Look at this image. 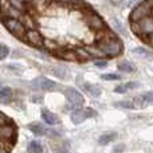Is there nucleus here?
<instances>
[{
	"mask_svg": "<svg viewBox=\"0 0 153 153\" xmlns=\"http://www.w3.org/2000/svg\"><path fill=\"white\" fill-rule=\"evenodd\" d=\"M130 27H132L133 32L141 38L153 34V13L137 22H130Z\"/></svg>",
	"mask_w": 153,
	"mask_h": 153,
	"instance_id": "1",
	"label": "nucleus"
},
{
	"mask_svg": "<svg viewBox=\"0 0 153 153\" xmlns=\"http://www.w3.org/2000/svg\"><path fill=\"white\" fill-rule=\"evenodd\" d=\"M83 20L86 23V26L89 27L90 30H93L94 32H98V31H102V30L108 28L106 23L103 22V19L101 18L98 13L93 12L89 7L86 10H83Z\"/></svg>",
	"mask_w": 153,
	"mask_h": 153,
	"instance_id": "2",
	"label": "nucleus"
},
{
	"mask_svg": "<svg viewBox=\"0 0 153 153\" xmlns=\"http://www.w3.org/2000/svg\"><path fill=\"white\" fill-rule=\"evenodd\" d=\"M3 24L5 26V28L11 32L12 35H15L18 39L23 40L26 42V32H27V28L20 23L19 19H11V18H5V19H1Z\"/></svg>",
	"mask_w": 153,
	"mask_h": 153,
	"instance_id": "3",
	"label": "nucleus"
},
{
	"mask_svg": "<svg viewBox=\"0 0 153 153\" xmlns=\"http://www.w3.org/2000/svg\"><path fill=\"white\" fill-rule=\"evenodd\" d=\"M65 95L67 98V105L66 109H70V110H75V109L81 108L85 103V98L81 93L78 91L74 87H67L65 90Z\"/></svg>",
	"mask_w": 153,
	"mask_h": 153,
	"instance_id": "4",
	"label": "nucleus"
},
{
	"mask_svg": "<svg viewBox=\"0 0 153 153\" xmlns=\"http://www.w3.org/2000/svg\"><path fill=\"white\" fill-rule=\"evenodd\" d=\"M152 13H153V10H152L151 4H149L146 0H143L140 4L134 5V8H133L132 12H130L129 20L130 22H137V20H140V19L145 18V16L152 15Z\"/></svg>",
	"mask_w": 153,
	"mask_h": 153,
	"instance_id": "5",
	"label": "nucleus"
},
{
	"mask_svg": "<svg viewBox=\"0 0 153 153\" xmlns=\"http://www.w3.org/2000/svg\"><path fill=\"white\" fill-rule=\"evenodd\" d=\"M95 110H93V109L90 108H78L75 109V110L71 111V116H70V118H71V122L75 125H79L82 124L83 121H86L87 118H90V117H94L95 116Z\"/></svg>",
	"mask_w": 153,
	"mask_h": 153,
	"instance_id": "6",
	"label": "nucleus"
},
{
	"mask_svg": "<svg viewBox=\"0 0 153 153\" xmlns=\"http://www.w3.org/2000/svg\"><path fill=\"white\" fill-rule=\"evenodd\" d=\"M24 12H22V11L16 10L15 7H12L8 0H0V15H1V19H5V18L20 19V16Z\"/></svg>",
	"mask_w": 153,
	"mask_h": 153,
	"instance_id": "7",
	"label": "nucleus"
},
{
	"mask_svg": "<svg viewBox=\"0 0 153 153\" xmlns=\"http://www.w3.org/2000/svg\"><path fill=\"white\" fill-rule=\"evenodd\" d=\"M43 42H45V36L40 34V31L38 28L27 30V32H26V43L34 46V47L42 48L43 47Z\"/></svg>",
	"mask_w": 153,
	"mask_h": 153,
	"instance_id": "8",
	"label": "nucleus"
},
{
	"mask_svg": "<svg viewBox=\"0 0 153 153\" xmlns=\"http://www.w3.org/2000/svg\"><path fill=\"white\" fill-rule=\"evenodd\" d=\"M31 85L35 90H43V91H54L58 87V85L55 82L51 81V79L45 78V76H39V78L34 79Z\"/></svg>",
	"mask_w": 153,
	"mask_h": 153,
	"instance_id": "9",
	"label": "nucleus"
},
{
	"mask_svg": "<svg viewBox=\"0 0 153 153\" xmlns=\"http://www.w3.org/2000/svg\"><path fill=\"white\" fill-rule=\"evenodd\" d=\"M78 85H81V87L87 93L90 94L91 97L97 98L101 95V87L97 86V85H91V83H87V82H81V78L78 76Z\"/></svg>",
	"mask_w": 153,
	"mask_h": 153,
	"instance_id": "10",
	"label": "nucleus"
},
{
	"mask_svg": "<svg viewBox=\"0 0 153 153\" xmlns=\"http://www.w3.org/2000/svg\"><path fill=\"white\" fill-rule=\"evenodd\" d=\"M28 129H30V132L34 136H36V137L47 136V132H48V128L45 126L43 124H40V122H31V124L28 125Z\"/></svg>",
	"mask_w": 153,
	"mask_h": 153,
	"instance_id": "11",
	"label": "nucleus"
},
{
	"mask_svg": "<svg viewBox=\"0 0 153 153\" xmlns=\"http://www.w3.org/2000/svg\"><path fill=\"white\" fill-rule=\"evenodd\" d=\"M56 55H58L59 58L65 59V61H70V62H76V61H78L74 48H69V47L61 48V50L56 53Z\"/></svg>",
	"mask_w": 153,
	"mask_h": 153,
	"instance_id": "12",
	"label": "nucleus"
},
{
	"mask_svg": "<svg viewBox=\"0 0 153 153\" xmlns=\"http://www.w3.org/2000/svg\"><path fill=\"white\" fill-rule=\"evenodd\" d=\"M85 48H86V51L89 53V55L91 56V58H94V59H105L106 58L105 54L102 53V50H101L97 45H86Z\"/></svg>",
	"mask_w": 153,
	"mask_h": 153,
	"instance_id": "13",
	"label": "nucleus"
},
{
	"mask_svg": "<svg viewBox=\"0 0 153 153\" xmlns=\"http://www.w3.org/2000/svg\"><path fill=\"white\" fill-rule=\"evenodd\" d=\"M42 120L47 125H50V126H54V125H56L59 122L58 117H56L53 111L48 110V109H42Z\"/></svg>",
	"mask_w": 153,
	"mask_h": 153,
	"instance_id": "14",
	"label": "nucleus"
},
{
	"mask_svg": "<svg viewBox=\"0 0 153 153\" xmlns=\"http://www.w3.org/2000/svg\"><path fill=\"white\" fill-rule=\"evenodd\" d=\"M20 23L23 24L24 27H26L27 30H34L36 28V22H35V16L30 15V13H23V15L20 16Z\"/></svg>",
	"mask_w": 153,
	"mask_h": 153,
	"instance_id": "15",
	"label": "nucleus"
},
{
	"mask_svg": "<svg viewBox=\"0 0 153 153\" xmlns=\"http://www.w3.org/2000/svg\"><path fill=\"white\" fill-rule=\"evenodd\" d=\"M140 87V83L138 82H128V83H122V85H118V86L114 87V91L118 93V94H125L126 91L129 90H134Z\"/></svg>",
	"mask_w": 153,
	"mask_h": 153,
	"instance_id": "16",
	"label": "nucleus"
},
{
	"mask_svg": "<svg viewBox=\"0 0 153 153\" xmlns=\"http://www.w3.org/2000/svg\"><path fill=\"white\" fill-rule=\"evenodd\" d=\"M13 100V91L10 87H3L0 89V103H11V101Z\"/></svg>",
	"mask_w": 153,
	"mask_h": 153,
	"instance_id": "17",
	"label": "nucleus"
},
{
	"mask_svg": "<svg viewBox=\"0 0 153 153\" xmlns=\"http://www.w3.org/2000/svg\"><path fill=\"white\" fill-rule=\"evenodd\" d=\"M117 67H118L120 71L126 73V74H132V73L136 71V66L132 63V62L126 61V59H124V61H120L118 65H117Z\"/></svg>",
	"mask_w": 153,
	"mask_h": 153,
	"instance_id": "18",
	"label": "nucleus"
},
{
	"mask_svg": "<svg viewBox=\"0 0 153 153\" xmlns=\"http://www.w3.org/2000/svg\"><path fill=\"white\" fill-rule=\"evenodd\" d=\"M43 47H45L47 51H50V53L55 54V55H56V53H58V51L62 48L61 46H59L58 42H55L54 39H47V38H45V42H43Z\"/></svg>",
	"mask_w": 153,
	"mask_h": 153,
	"instance_id": "19",
	"label": "nucleus"
},
{
	"mask_svg": "<svg viewBox=\"0 0 153 153\" xmlns=\"http://www.w3.org/2000/svg\"><path fill=\"white\" fill-rule=\"evenodd\" d=\"M117 137V133L116 132H105L103 134L100 136V138H98V143L101 144V145H108L109 143H111V141H114Z\"/></svg>",
	"mask_w": 153,
	"mask_h": 153,
	"instance_id": "20",
	"label": "nucleus"
},
{
	"mask_svg": "<svg viewBox=\"0 0 153 153\" xmlns=\"http://www.w3.org/2000/svg\"><path fill=\"white\" fill-rule=\"evenodd\" d=\"M27 153H43V145L40 141L32 140L28 143L27 146Z\"/></svg>",
	"mask_w": 153,
	"mask_h": 153,
	"instance_id": "21",
	"label": "nucleus"
},
{
	"mask_svg": "<svg viewBox=\"0 0 153 153\" xmlns=\"http://www.w3.org/2000/svg\"><path fill=\"white\" fill-rule=\"evenodd\" d=\"M74 51H75V54H76V58H78V61L86 62V61H89V59H91V56L89 55V53L86 51V48H85V47H74Z\"/></svg>",
	"mask_w": 153,
	"mask_h": 153,
	"instance_id": "22",
	"label": "nucleus"
},
{
	"mask_svg": "<svg viewBox=\"0 0 153 153\" xmlns=\"http://www.w3.org/2000/svg\"><path fill=\"white\" fill-rule=\"evenodd\" d=\"M114 106H116V108H120V109H129V110H132V109H136L133 100L118 101V102H114Z\"/></svg>",
	"mask_w": 153,
	"mask_h": 153,
	"instance_id": "23",
	"label": "nucleus"
},
{
	"mask_svg": "<svg viewBox=\"0 0 153 153\" xmlns=\"http://www.w3.org/2000/svg\"><path fill=\"white\" fill-rule=\"evenodd\" d=\"M111 27H113V30L116 31V34H117V32L122 34V32L125 31L124 26H122V23L118 20V19H113V20H111Z\"/></svg>",
	"mask_w": 153,
	"mask_h": 153,
	"instance_id": "24",
	"label": "nucleus"
},
{
	"mask_svg": "<svg viewBox=\"0 0 153 153\" xmlns=\"http://www.w3.org/2000/svg\"><path fill=\"white\" fill-rule=\"evenodd\" d=\"M133 54H137V55H143V56H152V53L149 50H146V48L144 47H136L132 50Z\"/></svg>",
	"mask_w": 153,
	"mask_h": 153,
	"instance_id": "25",
	"label": "nucleus"
},
{
	"mask_svg": "<svg viewBox=\"0 0 153 153\" xmlns=\"http://www.w3.org/2000/svg\"><path fill=\"white\" fill-rule=\"evenodd\" d=\"M8 1H10V4L12 5V7H15L16 10L24 12V1L23 0H8Z\"/></svg>",
	"mask_w": 153,
	"mask_h": 153,
	"instance_id": "26",
	"label": "nucleus"
},
{
	"mask_svg": "<svg viewBox=\"0 0 153 153\" xmlns=\"http://www.w3.org/2000/svg\"><path fill=\"white\" fill-rule=\"evenodd\" d=\"M101 78L105 79V81H120V79H121V75L116 74V73H110V74H102Z\"/></svg>",
	"mask_w": 153,
	"mask_h": 153,
	"instance_id": "27",
	"label": "nucleus"
},
{
	"mask_svg": "<svg viewBox=\"0 0 153 153\" xmlns=\"http://www.w3.org/2000/svg\"><path fill=\"white\" fill-rule=\"evenodd\" d=\"M54 74H55L58 78H66L67 76V70L65 69V67H55L54 69Z\"/></svg>",
	"mask_w": 153,
	"mask_h": 153,
	"instance_id": "28",
	"label": "nucleus"
},
{
	"mask_svg": "<svg viewBox=\"0 0 153 153\" xmlns=\"http://www.w3.org/2000/svg\"><path fill=\"white\" fill-rule=\"evenodd\" d=\"M8 54H10V48H8L5 45H0V61L4 59Z\"/></svg>",
	"mask_w": 153,
	"mask_h": 153,
	"instance_id": "29",
	"label": "nucleus"
},
{
	"mask_svg": "<svg viewBox=\"0 0 153 153\" xmlns=\"http://www.w3.org/2000/svg\"><path fill=\"white\" fill-rule=\"evenodd\" d=\"M11 122H12V120H11L8 116H5L4 113H1V111H0V126L7 125V124H11Z\"/></svg>",
	"mask_w": 153,
	"mask_h": 153,
	"instance_id": "30",
	"label": "nucleus"
},
{
	"mask_svg": "<svg viewBox=\"0 0 153 153\" xmlns=\"http://www.w3.org/2000/svg\"><path fill=\"white\" fill-rule=\"evenodd\" d=\"M94 65L97 67H101V69H105L106 66H108V61L106 59H95Z\"/></svg>",
	"mask_w": 153,
	"mask_h": 153,
	"instance_id": "31",
	"label": "nucleus"
},
{
	"mask_svg": "<svg viewBox=\"0 0 153 153\" xmlns=\"http://www.w3.org/2000/svg\"><path fill=\"white\" fill-rule=\"evenodd\" d=\"M122 151H124V145H122V144L117 146V149H114V152H117V153H118V152H122Z\"/></svg>",
	"mask_w": 153,
	"mask_h": 153,
	"instance_id": "32",
	"label": "nucleus"
},
{
	"mask_svg": "<svg viewBox=\"0 0 153 153\" xmlns=\"http://www.w3.org/2000/svg\"><path fill=\"white\" fill-rule=\"evenodd\" d=\"M32 102H42V97H32Z\"/></svg>",
	"mask_w": 153,
	"mask_h": 153,
	"instance_id": "33",
	"label": "nucleus"
},
{
	"mask_svg": "<svg viewBox=\"0 0 153 153\" xmlns=\"http://www.w3.org/2000/svg\"><path fill=\"white\" fill-rule=\"evenodd\" d=\"M0 153H10V152H8L7 149L4 148V146H1V145H0Z\"/></svg>",
	"mask_w": 153,
	"mask_h": 153,
	"instance_id": "34",
	"label": "nucleus"
},
{
	"mask_svg": "<svg viewBox=\"0 0 153 153\" xmlns=\"http://www.w3.org/2000/svg\"><path fill=\"white\" fill-rule=\"evenodd\" d=\"M55 153H69L67 151H65V149H59V151H56Z\"/></svg>",
	"mask_w": 153,
	"mask_h": 153,
	"instance_id": "35",
	"label": "nucleus"
},
{
	"mask_svg": "<svg viewBox=\"0 0 153 153\" xmlns=\"http://www.w3.org/2000/svg\"><path fill=\"white\" fill-rule=\"evenodd\" d=\"M23 1H24V3H27V1H32V0H23Z\"/></svg>",
	"mask_w": 153,
	"mask_h": 153,
	"instance_id": "36",
	"label": "nucleus"
}]
</instances>
